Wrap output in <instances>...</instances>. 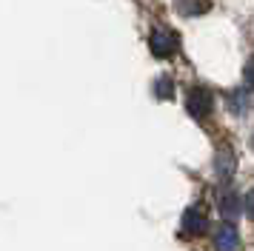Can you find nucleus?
<instances>
[{
    "label": "nucleus",
    "mask_w": 254,
    "mask_h": 251,
    "mask_svg": "<svg viewBox=\"0 0 254 251\" xmlns=\"http://www.w3.org/2000/svg\"><path fill=\"white\" fill-rule=\"evenodd\" d=\"M186 106H189V112H191V117H197V120H206L208 114H211L214 97H211V94H208L206 89H200V86H194V89H189Z\"/></svg>",
    "instance_id": "1"
},
{
    "label": "nucleus",
    "mask_w": 254,
    "mask_h": 251,
    "mask_svg": "<svg viewBox=\"0 0 254 251\" xmlns=\"http://www.w3.org/2000/svg\"><path fill=\"white\" fill-rule=\"evenodd\" d=\"M149 46L151 52L157 57H172L174 52H177V46H180V40H177V34L169 32V29H154L149 37Z\"/></svg>",
    "instance_id": "2"
},
{
    "label": "nucleus",
    "mask_w": 254,
    "mask_h": 251,
    "mask_svg": "<svg viewBox=\"0 0 254 251\" xmlns=\"http://www.w3.org/2000/svg\"><path fill=\"white\" fill-rule=\"evenodd\" d=\"M208 228V211L203 205H191L183 214V234L186 237H197Z\"/></svg>",
    "instance_id": "3"
},
{
    "label": "nucleus",
    "mask_w": 254,
    "mask_h": 251,
    "mask_svg": "<svg viewBox=\"0 0 254 251\" xmlns=\"http://www.w3.org/2000/svg\"><path fill=\"white\" fill-rule=\"evenodd\" d=\"M214 246L217 251H240V234L234 226H220L214 231Z\"/></svg>",
    "instance_id": "4"
},
{
    "label": "nucleus",
    "mask_w": 254,
    "mask_h": 251,
    "mask_svg": "<svg viewBox=\"0 0 254 251\" xmlns=\"http://www.w3.org/2000/svg\"><path fill=\"white\" fill-rule=\"evenodd\" d=\"M220 208H223V217H226V220L240 217V197H237V194H226L223 203H220Z\"/></svg>",
    "instance_id": "5"
},
{
    "label": "nucleus",
    "mask_w": 254,
    "mask_h": 251,
    "mask_svg": "<svg viewBox=\"0 0 254 251\" xmlns=\"http://www.w3.org/2000/svg\"><path fill=\"white\" fill-rule=\"evenodd\" d=\"M157 91H160V97H172V80L163 77L160 83H157Z\"/></svg>",
    "instance_id": "6"
}]
</instances>
